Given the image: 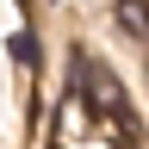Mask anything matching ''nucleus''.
<instances>
[{
    "instance_id": "obj_1",
    "label": "nucleus",
    "mask_w": 149,
    "mask_h": 149,
    "mask_svg": "<svg viewBox=\"0 0 149 149\" xmlns=\"http://www.w3.org/2000/svg\"><path fill=\"white\" fill-rule=\"evenodd\" d=\"M74 87H81V100L100 112L106 124H130V100H124V81L112 74L106 62H93V56H81V68H74Z\"/></svg>"
},
{
    "instance_id": "obj_2",
    "label": "nucleus",
    "mask_w": 149,
    "mask_h": 149,
    "mask_svg": "<svg viewBox=\"0 0 149 149\" xmlns=\"http://www.w3.org/2000/svg\"><path fill=\"white\" fill-rule=\"evenodd\" d=\"M112 19H118L124 37H143V44H149V0H118V6H112Z\"/></svg>"
},
{
    "instance_id": "obj_3",
    "label": "nucleus",
    "mask_w": 149,
    "mask_h": 149,
    "mask_svg": "<svg viewBox=\"0 0 149 149\" xmlns=\"http://www.w3.org/2000/svg\"><path fill=\"white\" fill-rule=\"evenodd\" d=\"M13 56H19V62H31V56H37V37H31V31H19V37H13Z\"/></svg>"
}]
</instances>
